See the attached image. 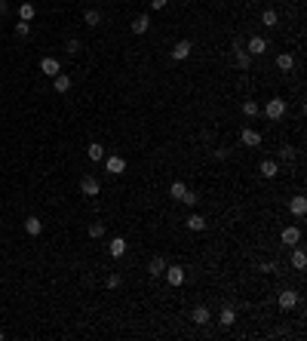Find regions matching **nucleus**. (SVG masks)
Listing matches in <instances>:
<instances>
[{"label":"nucleus","mask_w":307,"mask_h":341,"mask_svg":"<svg viewBox=\"0 0 307 341\" xmlns=\"http://www.w3.org/2000/svg\"><path fill=\"white\" fill-rule=\"evenodd\" d=\"M227 154H230L227 148H215V160H227Z\"/></svg>","instance_id":"37"},{"label":"nucleus","mask_w":307,"mask_h":341,"mask_svg":"<svg viewBox=\"0 0 307 341\" xmlns=\"http://www.w3.org/2000/svg\"><path fill=\"white\" fill-rule=\"evenodd\" d=\"M289 212H292L295 219H304L307 215V200L304 197H292V200H289Z\"/></svg>","instance_id":"17"},{"label":"nucleus","mask_w":307,"mask_h":341,"mask_svg":"<svg viewBox=\"0 0 307 341\" xmlns=\"http://www.w3.org/2000/svg\"><path fill=\"white\" fill-rule=\"evenodd\" d=\"M34 15H37V6H34L31 0H25V3H19V22H31Z\"/></svg>","instance_id":"22"},{"label":"nucleus","mask_w":307,"mask_h":341,"mask_svg":"<svg viewBox=\"0 0 307 341\" xmlns=\"http://www.w3.org/2000/svg\"><path fill=\"white\" fill-rule=\"evenodd\" d=\"M80 194L83 197H99L102 194V182H99L96 175H83L80 178Z\"/></svg>","instance_id":"5"},{"label":"nucleus","mask_w":307,"mask_h":341,"mask_svg":"<svg viewBox=\"0 0 307 341\" xmlns=\"http://www.w3.org/2000/svg\"><path fill=\"white\" fill-rule=\"evenodd\" d=\"M280 160H286V163H289V160H295V148H280Z\"/></svg>","instance_id":"34"},{"label":"nucleus","mask_w":307,"mask_h":341,"mask_svg":"<svg viewBox=\"0 0 307 341\" xmlns=\"http://www.w3.org/2000/svg\"><path fill=\"white\" fill-rule=\"evenodd\" d=\"M286 108H289L286 99H270V102L261 108V114H264L267 120H283V117H286Z\"/></svg>","instance_id":"1"},{"label":"nucleus","mask_w":307,"mask_h":341,"mask_svg":"<svg viewBox=\"0 0 307 341\" xmlns=\"http://www.w3.org/2000/svg\"><path fill=\"white\" fill-rule=\"evenodd\" d=\"M185 194H188V185H185V182H172V185H169V197H172V200L182 203Z\"/></svg>","instance_id":"27"},{"label":"nucleus","mask_w":307,"mask_h":341,"mask_svg":"<svg viewBox=\"0 0 307 341\" xmlns=\"http://www.w3.org/2000/svg\"><path fill=\"white\" fill-rule=\"evenodd\" d=\"M233 59H237L240 71H249V68H252V56L246 52V43H243V40H233Z\"/></svg>","instance_id":"6"},{"label":"nucleus","mask_w":307,"mask_h":341,"mask_svg":"<svg viewBox=\"0 0 307 341\" xmlns=\"http://www.w3.org/2000/svg\"><path fill=\"white\" fill-rule=\"evenodd\" d=\"M163 271H166V258H163V255H154V258L148 261V274H151V277H163Z\"/></svg>","instance_id":"18"},{"label":"nucleus","mask_w":307,"mask_h":341,"mask_svg":"<svg viewBox=\"0 0 307 341\" xmlns=\"http://www.w3.org/2000/svg\"><path fill=\"white\" fill-rule=\"evenodd\" d=\"M258 114H261V105H258L255 99H246V102H243V117H249V120H255Z\"/></svg>","instance_id":"23"},{"label":"nucleus","mask_w":307,"mask_h":341,"mask_svg":"<svg viewBox=\"0 0 307 341\" xmlns=\"http://www.w3.org/2000/svg\"><path fill=\"white\" fill-rule=\"evenodd\" d=\"M126 249H129V243H126L123 237H114L111 243H107V252H111V258H123Z\"/></svg>","instance_id":"14"},{"label":"nucleus","mask_w":307,"mask_h":341,"mask_svg":"<svg viewBox=\"0 0 307 341\" xmlns=\"http://www.w3.org/2000/svg\"><path fill=\"white\" fill-rule=\"evenodd\" d=\"M233 323H237V311L230 308V304H224V308L218 311V326H224V329H230Z\"/></svg>","instance_id":"15"},{"label":"nucleus","mask_w":307,"mask_h":341,"mask_svg":"<svg viewBox=\"0 0 307 341\" xmlns=\"http://www.w3.org/2000/svg\"><path fill=\"white\" fill-rule=\"evenodd\" d=\"M104 283H107V289H117V286L123 283V277H120V274H107V280H104Z\"/></svg>","instance_id":"32"},{"label":"nucleus","mask_w":307,"mask_h":341,"mask_svg":"<svg viewBox=\"0 0 307 341\" xmlns=\"http://www.w3.org/2000/svg\"><path fill=\"white\" fill-rule=\"evenodd\" d=\"M52 83H56V93H68L74 80H71V74H56V77H52Z\"/></svg>","instance_id":"26"},{"label":"nucleus","mask_w":307,"mask_h":341,"mask_svg":"<svg viewBox=\"0 0 307 341\" xmlns=\"http://www.w3.org/2000/svg\"><path fill=\"white\" fill-rule=\"evenodd\" d=\"M40 71H43L46 77H56V74H62V65H59V59L43 56V59H40Z\"/></svg>","instance_id":"12"},{"label":"nucleus","mask_w":307,"mask_h":341,"mask_svg":"<svg viewBox=\"0 0 307 341\" xmlns=\"http://www.w3.org/2000/svg\"><path fill=\"white\" fill-rule=\"evenodd\" d=\"M267 49H270V43L261 37V34H255V37H249V43H246V52H249L252 59H255V56H264Z\"/></svg>","instance_id":"7"},{"label":"nucleus","mask_w":307,"mask_h":341,"mask_svg":"<svg viewBox=\"0 0 307 341\" xmlns=\"http://www.w3.org/2000/svg\"><path fill=\"white\" fill-rule=\"evenodd\" d=\"M102 163H104V172H107V175H123V172H126V160L117 157V154H111V157L104 154Z\"/></svg>","instance_id":"4"},{"label":"nucleus","mask_w":307,"mask_h":341,"mask_svg":"<svg viewBox=\"0 0 307 341\" xmlns=\"http://www.w3.org/2000/svg\"><path fill=\"white\" fill-rule=\"evenodd\" d=\"M240 145H243V148H258V145H261V132L252 129V126H243V129H240Z\"/></svg>","instance_id":"8"},{"label":"nucleus","mask_w":307,"mask_h":341,"mask_svg":"<svg viewBox=\"0 0 307 341\" xmlns=\"http://www.w3.org/2000/svg\"><path fill=\"white\" fill-rule=\"evenodd\" d=\"M191 52H194V43L191 40H178L172 46V59L175 62H185V59H191Z\"/></svg>","instance_id":"11"},{"label":"nucleus","mask_w":307,"mask_h":341,"mask_svg":"<svg viewBox=\"0 0 307 341\" xmlns=\"http://www.w3.org/2000/svg\"><path fill=\"white\" fill-rule=\"evenodd\" d=\"M280 22V15H277V9H261V25H267V28H274Z\"/></svg>","instance_id":"28"},{"label":"nucleus","mask_w":307,"mask_h":341,"mask_svg":"<svg viewBox=\"0 0 307 341\" xmlns=\"http://www.w3.org/2000/svg\"><path fill=\"white\" fill-rule=\"evenodd\" d=\"M86 157L93 160V163H102V160H104V145H99V141H93V145L86 148Z\"/></svg>","instance_id":"24"},{"label":"nucleus","mask_w":307,"mask_h":341,"mask_svg":"<svg viewBox=\"0 0 307 341\" xmlns=\"http://www.w3.org/2000/svg\"><path fill=\"white\" fill-rule=\"evenodd\" d=\"M289 261H292L295 271H304V267H307V252H304L301 246H292V255H289Z\"/></svg>","instance_id":"16"},{"label":"nucleus","mask_w":307,"mask_h":341,"mask_svg":"<svg viewBox=\"0 0 307 341\" xmlns=\"http://www.w3.org/2000/svg\"><path fill=\"white\" fill-rule=\"evenodd\" d=\"M280 243H283V246H298V243H301V227H295V225L283 227V230H280Z\"/></svg>","instance_id":"9"},{"label":"nucleus","mask_w":307,"mask_h":341,"mask_svg":"<svg viewBox=\"0 0 307 341\" xmlns=\"http://www.w3.org/2000/svg\"><path fill=\"white\" fill-rule=\"evenodd\" d=\"M277 68L280 71H292L295 68V56H292V52H280V56H277Z\"/></svg>","instance_id":"25"},{"label":"nucleus","mask_w":307,"mask_h":341,"mask_svg":"<svg viewBox=\"0 0 307 341\" xmlns=\"http://www.w3.org/2000/svg\"><path fill=\"white\" fill-rule=\"evenodd\" d=\"M25 230H28L31 237H40L43 234V222L37 219V215H28V219H25Z\"/></svg>","instance_id":"19"},{"label":"nucleus","mask_w":307,"mask_h":341,"mask_svg":"<svg viewBox=\"0 0 307 341\" xmlns=\"http://www.w3.org/2000/svg\"><path fill=\"white\" fill-rule=\"evenodd\" d=\"M132 34H148L151 31V15L148 12H141V15H135V19H132Z\"/></svg>","instance_id":"13"},{"label":"nucleus","mask_w":307,"mask_h":341,"mask_svg":"<svg viewBox=\"0 0 307 341\" xmlns=\"http://www.w3.org/2000/svg\"><path fill=\"white\" fill-rule=\"evenodd\" d=\"M9 12V3H6V0H0V15H6Z\"/></svg>","instance_id":"39"},{"label":"nucleus","mask_w":307,"mask_h":341,"mask_svg":"<svg viewBox=\"0 0 307 341\" xmlns=\"http://www.w3.org/2000/svg\"><path fill=\"white\" fill-rule=\"evenodd\" d=\"M169 0H151V9H166Z\"/></svg>","instance_id":"38"},{"label":"nucleus","mask_w":307,"mask_h":341,"mask_svg":"<svg viewBox=\"0 0 307 341\" xmlns=\"http://www.w3.org/2000/svg\"><path fill=\"white\" fill-rule=\"evenodd\" d=\"M68 52H71V56H77V52H80V40L71 37V40H68Z\"/></svg>","instance_id":"36"},{"label":"nucleus","mask_w":307,"mask_h":341,"mask_svg":"<svg viewBox=\"0 0 307 341\" xmlns=\"http://www.w3.org/2000/svg\"><path fill=\"white\" fill-rule=\"evenodd\" d=\"M258 169H261L264 178H277V175H280V163H277V160H261Z\"/></svg>","instance_id":"20"},{"label":"nucleus","mask_w":307,"mask_h":341,"mask_svg":"<svg viewBox=\"0 0 307 341\" xmlns=\"http://www.w3.org/2000/svg\"><path fill=\"white\" fill-rule=\"evenodd\" d=\"M163 277H166V283L172 286V289H178V286H182L185 283V267L182 264H166V271H163Z\"/></svg>","instance_id":"3"},{"label":"nucleus","mask_w":307,"mask_h":341,"mask_svg":"<svg viewBox=\"0 0 307 341\" xmlns=\"http://www.w3.org/2000/svg\"><path fill=\"white\" fill-rule=\"evenodd\" d=\"M191 323L194 326H206V323H212V311L206 308V304H197V308L191 311Z\"/></svg>","instance_id":"10"},{"label":"nucleus","mask_w":307,"mask_h":341,"mask_svg":"<svg viewBox=\"0 0 307 341\" xmlns=\"http://www.w3.org/2000/svg\"><path fill=\"white\" fill-rule=\"evenodd\" d=\"M261 271L264 274H277V261H261Z\"/></svg>","instance_id":"35"},{"label":"nucleus","mask_w":307,"mask_h":341,"mask_svg":"<svg viewBox=\"0 0 307 341\" xmlns=\"http://www.w3.org/2000/svg\"><path fill=\"white\" fill-rule=\"evenodd\" d=\"M277 304H280V311H295L298 308V304H301V295L295 292V289H283L280 295H277Z\"/></svg>","instance_id":"2"},{"label":"nucleus","mask_w":307,"mask_h":341,"mask_svg":"<svg viewBox=\"0 0 307 341\" xmlns=\"http://www.w3.org/2000/svg\"><path fill=\"white\" fill-rule=\"evenodd\" d=\"M197 200H200V197H197V194H194V191L188 188V194L182 197V203H185V206H197Z\"/></svg>","instance_id":"33"},{"label":"nucleus","mask_w":307,"mask_h":341,"mask_svg":"<svg viewBox=\"0 0 307 341\" xmlns=\"http://www.w3.org/2000/svg\"><path fill=\"white\" fill-rule=\"evenodd\" d=\"M3 338H6V335H3V332H0V341H3Z\"/></svg>","instance_id":"40"},{"label":"nucleus","mask_w":307,"mask_h":341,"mask_svg":"<svg viewBox=\"0 0 307 341\" xmlns=\"http://www.w3.org/2000/svg\"><path fill=\"white\" fill-rule=\"evenodd\" d=\"M102 237H104V225L93 222V225H89V240H102Z\"/></svg>","instance_id":"30"},{"label":"nucleus","mask_w":307,"mask_h":341,"mask_svg":"<svg viewBox=\"0 0 307 341\" xmlns=\"http://www.w3.org/2000/svg\"><path fill=\"white\" fill-rule=\"evenodd\" d=\"M185 227L188 230H206V219H203V215H197V212H191L188 219H185Z\"/></svg>","instance_id":"21"},{"label":"nucleus","mask_w":307,"mask_h":341,"mask_svg":"<svg viewBox=\"0 0 307 341\" xmlns=\"http://www.w3.org/2000/svg\"><path fill=\"white\" fill-rule=\"evenodd\" d=\"M12 31H15V37H28V34H31V22H19Z\"/></svg>","instance_id":"31"},{"label":"nucleus","mask_w":307,"mask_h":341,"mask_svg":"<svg viewBox=\"0 0 307 341\" xmlns=\"http://www.w3.org/2000/svg\"><path fill=\"white\" fill-rule=\"evenodd\" d=\"M83 22H86L89 28H99V25H102V15H99L96 9H86V12H83Z\"/></svg>","instance_id":"29"}]
</instances>
